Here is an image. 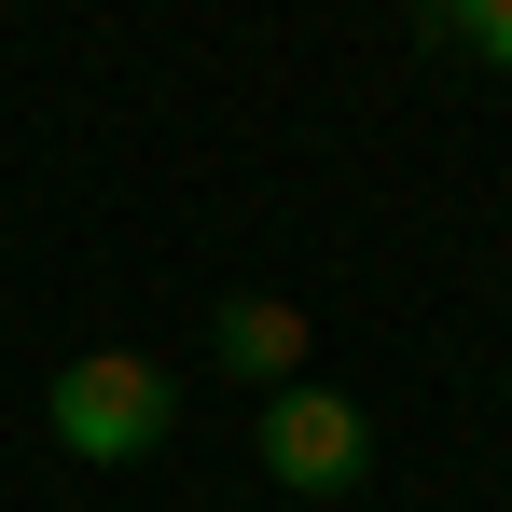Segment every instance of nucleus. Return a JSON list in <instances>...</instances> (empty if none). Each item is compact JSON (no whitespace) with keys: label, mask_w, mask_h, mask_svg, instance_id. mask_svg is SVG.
I'll return each mask as SVG.
<instances>
[{"label":"nucleus","mask_w":512,"mask_h":512,"mask_svg":"<svg viewBox=\"0 0 512 512\" xmlns=\"http://www.w3.org/2000/svg\"><path fill=\"white\" fill-rule=\"evenodd\" d=\"M180 416L167 360H139V346H84V360H56V388H42V429L84 457V471H125V457H153Z\"/></svg>","instance_id":"nucleus-1"},{"label":"nucleus","mask_w":512,"mask_h":512,"mask_svg":"<svg viewBox=\"0 0 512 512\" xmlns=\"http://www.w3.org/2000/svg\"><path fill=\"white\" fill-rule=\"evenodd\" d=\"M263 471H277L291 499H346V485L374 471V416H360L346 388H277V402H263Z\"/></svg>","instance_id":"nucleus-2"},{"label":"nucleus","mask_w":512,"mask_h":512,"mask_svg":"<svg viewBox=\"0 0 512 512\" xmlns=\"http://www.w3.org/2000/svg\"><path fill=\"white\" fill-rule=\"evenodd\" d=\"M208 360L236 374V388H305V305H277V291H222V319H208Z\"/></svg>","instance_id":"nucleus-3"},{"label":"nucleus","mask_w":512,"mask_h":512,"mask_svg":"<svg viewBox=\"0 0 512 512\" xmlns=\"http://www.w3.org/2000/svg\"><path fill=\"white\" fill-rule=\"evenodd\" d=\"M443 56H471V70H512V0H429L416 14Z\"/></svg>","instance_id":"nucleus-4"},{"label":"nucleus","mask_w":512,"mask_h":512,"mask_svg":"<svg viewBox=\"0 0 512 512\" xmlns=\"http://www.w3.org/2000/svg\"><path fill=\"white\" fill-rule=\"evenodd\" d=\"M499 402H512V360H499Z\"/></svg>","instance_id":"nucleus-5"}]
</instances>
